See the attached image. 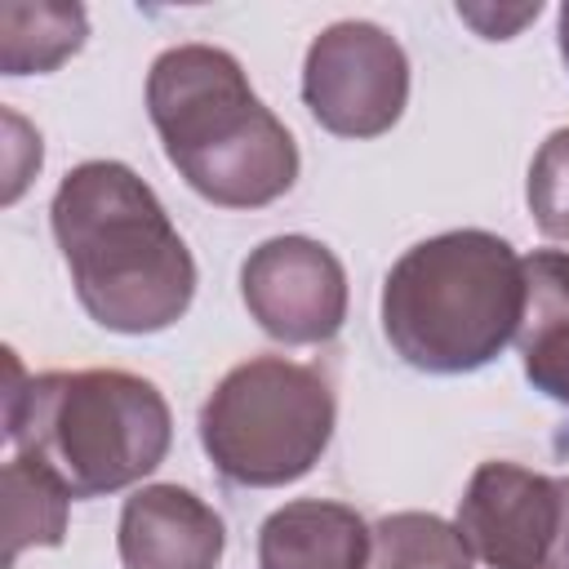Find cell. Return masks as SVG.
<instances>
[{
    "label": "cell",
    "mask_w": 569,
    "mask_h": 569,
    "mask_svg": "<svg viewBox=\"0 0 569 569\" xmlns=\"http://www.w3.org/2000/svg\"><path fill=\"white\" fill-rule=\"evenodd\" d=\"M80 307L111 333H160L196 298V262L156 191L120 160L76 164L49 204Z\"/></svg>",
    "instance_id": "cell-1"
},
{
    "label": "cell",
    "mask_w": 569,
    "mask_h": 569,
    "mask_svg": "<svg viewBox=\"0 0 569 569\" xmlns=\"http://www.w3.org/2000/svg\"><path fill=\"white\" fill-rule=\"evenodd\" d=\"M556 40H560V58L569 67V0L560 4V18H556Z\"/></svg>",
    "instance_id": "cell-16"
},
{
    "label": "cell",
    "mask_w": 569,
    "mask_h": 569,
    "mask_svg": "<svg viewBox=\"0 0 569 569\" xmlns=\"http://www.w3.org/2000/svg\"><path fill=\"white\" fill-rule=\"evenodd\" d=\"M147 111L169 164L209 204L258 209L298 178L293 133L262 107L227 49H164L147 76Z\"/></svg>",
    "instance_id": "cell-2"
},
{
    "label": "cell",
    "mask_w": 569,
    "mask_h": 569,
    "mask_svg": "<svg viewBox=\"0 0 569 569\" xmlns=\"http://www.w3.org/2000/svg\"><path fill=\"white\" fill-rule=\"evenodd\" d=\"M0 489H4V569H13V560L27 547L62 542L71 493L44 467H36L27 458H9Z\"/></svg>",
    "instance_id": "cell-13"
},
{
    "label": "cell",
    "mask_w": 569,
    "mask_h": 569,
    "mask_svg": "<svg viewBox=\"0 0 569 569\" xmlns=\"http://www.w3.org/2000/svg\"><path fill=\"white\" fill-rule=\"evenodd\" d=\"M89 36V18L80 4H0V71L27 76V71H53L67 62Z\"/></svg>",
    "instance_id": "cell-12"
},
{
    "label": "cell",
    "mask_w": 569,
    "mask_h": 569,
    "mask_svg": "<svg viewBox=\"0 0 569 569\" xmlns=\"http://www.w3.org/2000/svg\"><path fill=\"white\" fill-rule=\"evenodd\" d=\"M529 213L538 222V231L547 240H565L569 244V129L547 133V142L538 147L533 164H529Z\"/></svg>",
    "instance_id": "cell-15"
},
{
    "label": "cell",
    "mask_w": 569,
    "mask_h": 569,
    "mask_svg": "<svg viewBox=\"0 0 569 569\" xmlns=\"http://www.w3.org/2000/svg\"><path fill=\"white\" fill-rule=\"evenodd\" d=\"M516 347L525 378L569 409V249H533L525 258Z\"/></svg>",
    "instance_id": "cell-11"
},
{
    "label": "cell",
    "mask_w": 569,
    "mask_h": 569,
    "mask_svg": "<svg viewBox=\"0 0 569 569\" xmlns=\"http://www.w3.org/2000/svg\"><path fill=\"white\" fill-rule=\"evenodd\" d=\"M218 511L178 485H147L124 498L120 511V565L124 569H213L222 560Z\"/></svg>",
    "instance_id": "cell-9"
},
{
    "label": "cell",
    "mask_w": 569,
    "mask_h": 569,
    "mask_svg": "<svg viewBox=\"0 0 569 569\" xmlns=\"http://www.w3.org/2000/svg\"><path fill=\"white\" fill-rule=\"evenodd\" d=\"M333 387L320 369L284 356L236 365L200 409V445L218 476L244 489L302 480L333 436Z\"/></svg>",
    "instance_id": "cell-5"
},
{
    "label": "cell",
    "mask_w": 569,
    "mask_h": 569,
    "mask_svg": "<svg viewBox=\"0 0 569 569\" xmlns=\"http://www.w3.org/2000/svg\"><path fill=\"white\" fill-rule=\"evenodd\" d=\"M302 102L338 138L387 133L409 102V58L378 22L325 27L302 62Z\"/></svg>",
    "instance_id": "cell-6"
},
{
    "label": "cell",
    "mask_w": 569,
    "mask_h": 569,
    "mask_svg": "<svg viewBox=\"0 0 569 569\" xmlns=\"http://www.w3.org/2000/svg\"><path fill=\"white\" fill-rule=\"evenodd\" d=\"M453 525L467 551L489 569H560L569 476H542L516 462H480Z\"/></svg>",
    "instance_id": "cell-7"
},
{
    "label": "cell",
    "mask_w": 569,
    "mask_h": 569,
    "mask_svg": "<svg viewBox=\"0 0 569 569\" xmlns=\"http://www.w3.org/2000/svg\"><path fill=\"white\" fill-rule=\"evenodd\" d=\"M4 396L13 458L44 467L71 498H102L151 476L173 440V418L156 382L124 369H53Z\"/></svg>",
    "instance_id": "cell-3"
},
{
    "label": "cell",
    "mask_w": 569,
    "mask_h": 569,
    "mask_svg": "<svg viewBox=\"0 0 569 569\" xmlns=\"http://www.w3.org/2000/svg\"><path fill=\"white\" fill-rule=\"evenodd\" d=\"M369 525L325 498H298L271 511L258 529L262 569H365Z\"/></svg>",
    "instance_id": "cell-10"
},
{
    "label": "cell",
    "mask_w": 569,
    "mask_h": 569,
    "mask_svg": "<svg viewBox=\"0 0 569 569\" xmlns=\"http://www.w3.org/2000/svg\"><path fill=\"white\" fill-rule=\"evenodd\" d=\"M240 293L258 329L284 347L329 342L347 320V271L311 236L262 240L240 267Z\"/></svg>",
    "instance_id": "cell-8"
},
{
    "label": "cell",
    "mask_w": 569,
    "mask_h": 569,
    "mask_svg": "<svg viewBox=\"0 0 569 569\" xmlns=\"http://www.w3.org/2000/svg\"><path fill=\"white\" fill-rule=\"evenodd\" d=\"M365 569H471L458 525L431 511H396L369 529Z\"/></svg>",
    "instance_id": "cell-14"
},
{
    "label": "cell",
    "mask_w": 569,
    "mask_h": 569,
    "mask_svg": "<svg viewBox=\"0 0 569 569\" xmlns=\"http://www.w3.org/2000/svg\"><path fill=\"white\" fill-rule=\"evenodd\" d=\"M520 311L525 258L476 227L418 240L382 280V333L422 373L489 365L516 338Z\"/></svg>",
    "instance_id": "cell-4"
}]
</instances>
